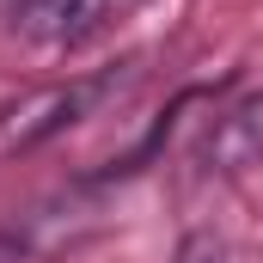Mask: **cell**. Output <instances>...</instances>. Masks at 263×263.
I'll list each match as a JSON object with an SVG mask.
<instances>
[{
  "mask_svg": "<svg viewBox=\"0 0 263 263\" xmlns=\"http://www.w3.org/2000/svg\"><path fill=\"white\" fill-rule=\"evenodd\" d=\"M110 92H117V73H98V80H73V86H49V92H37V98L12 104V110L0 117V153H25V147H37V141L62 135L67 123L92 117V110H98V104H104Z\"/></svg>",
  "mask_w": 263,
  "mask_h": 263,
  "instance_id": "obj_1",
  "label": "cell"
},
{
  "mask_svg": "<svg viewBox=\"0 0 263 263\" xmlns=\"http://www.w3.org/2000/svg\"><path fill=\"white\" fill-rule=\"evenodd\" d=\"M129 6L141 0H12V31L43 49H73V43H92Z\"/></svg>",
  "mask_w": 263,
  "mask_h": 263,
  "instance_id": "obj_2",
  "label": "cell"
},
{
  "mask_svg": "<svg viewBox=\"0 0 263 263\" xmlns=\"http://www.w3.org/2000/svg\"><path fill=\"white\" fill-rule=\"evenodd\" d=\"M184 263H227V257H220V251H214V245H202V239H196V245H190V251H184Z\"/></svg>",
  "mask_w": 263,
  "mask_h": 263,
  "instance_id": "obj_3",
  "label": "cell"
}]
</instances>
